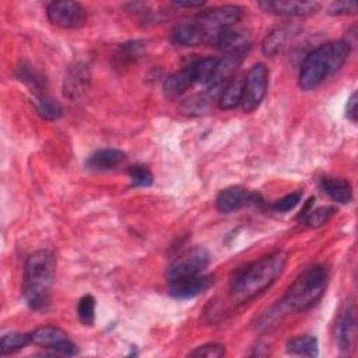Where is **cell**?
Listing matches in <instances>:
<instances>
[{"label":"cell","mask_w":358,"mask_h":358,"mask_svg":"<svg viewBox=\"0 0 358 358\" xmlns=\"http://www.w3.org/2000/svg\"><path fill=\"white\" fill-rule=\"evenodd\" d=\"M126 159V154L117 148H101L94 151L85 161V168L91 172H105L117 168Z\"/></svg>","instance_id":"obj_17"},{"label":"cell","mask_w":358,"mask_h":358,"mask_svg":"<svg viewBox=\"0 0 358 358\" xmlns=\"http://www.w3.org/2000/svg\"><path fill=\"white\" fill-rule=\"evenodd\" d=\"M285 264L287 255L278 250L241 268L231 281L228 292L231 302L243 303L262 294L282 274Z\"/></svg>","instance_id":"obj_1"},{"label":"cell","mask_w":358,"mask_h":358,"mask_svg":"<svg viewBox=\"0 0 358 358\" xmlns=\"http://www.w3.org/2000/svg\"><path fill=\"white\" fill-rule=\"evenodd\" d=\"M245 90V74H235L225 85L220 94L218 103L224 110H229L241 105Z\"/></svg>","instance_id":"obj_18"},{"label":"cell","mask_w":358,"mask_h":358,"mask_svg":"<svg viewBox=\"0 0 358 358\" xmlns=\"http://www.w3.org/2000/svg\"><path fill=\"white\" fill-rule=\"evenodd\" d=\"M173 6L176 7H186V8H197V7H201L204 6V1H182V0H178V1H172Z\"/></svg>","instance_id":"obj_32"},{"label":"cell","mask_w":358,"mask_h":358,"mask_svg":"<svg viewBox=\"0 0 358 358\" xmlns=\"http://www.w3.org/2000/svg\"><path fill=\"white\" fill-rule=\"evenodd\" d=\"M257 6L266 13L284 17H305L320 10V3L317 1L299 0H263Z\"/></svg>","instance_id":"obj_11"},{"label":"cell","mask_w":358,"mask_h":358,"mask_svg":"<svg viewBox=\"0 0 358 358\" xmlns=\"http://www.w3.org/2000/svg\"><path fill=\"white\" fill-rule=\"evenodd\" d=\"M56 275V257L50 250H35L25 262L22 295L31 309L39 310L49 303Z\"/></svg>","instance_id":"obj_3"},{"label":"cell","mask_w":358,"mask_h":358,"mask_svg":"<svg viewBox=\"0 0 358 358\" xmlns=\"http://www.w3.org/2000/svg\"><path fill=\"white\" fill-rule=\"evenodd\" d=\"M18 78L36 90L42 87V78L38 76V73L31 66L22 64L21 67H18Z\"/></svg>","instance_id":"obj_29"},{"label":"cell","mask_w":358,"mask_h":358,"mask_svg":"<svg viewBox=\"0 0 358 358\" xmlns=\"http://www.w3.org/2000/svg\"><path fill=\"white\" fill-rule=\"evenodd\" d=\"M31 343V333H7L0 340V352L1 355H7L24 348Z\"/></svg>","instance_id":"obj_24"},{"label":"cell","mask_w":358,"mask_h":358,"mask_svg":"<svg viewBox=\"0 0 358 358\" xmlns=\"http://www.w3.org/2000/svg\"><path fill=\"white\" fill-rule=\"evenodd\" d=\"M259 196L245 187L231 186L221 190L215 199L217 210L221 213H232L242 207L256 203Z\"/></svg>","instance_id":"obj_14"},{"label":"cell","mask_w":358,"mask_h":358,"mask_svg":"<svg viewBox=\"0 0 358 358\" xmlns=\"http://www.w3.org/2000/svg\"><path fill=\"white\" fill-rule=\"evenodd\" d=\"M288 39V29L285 27H277L273 31H270L263 42H262V50L263 53L268 56H274L282 50Z\"/></svg>","instance_id":"obj_21"},{"label":"cell","mask_w":358,"mask_h":358,"mask_svg":"<svg viewBox=\"0 0 358 358\" xmlns=\"http://www.w3.org/2000/svg\"><path fill=\"white\" fill-rule=\"evenodd\" d=\"M336 211L337 210L333 206H322V207L313 208L310 211H305L303 214H301V218L306 227L319 228V227L324 225L326 222H329L331 220V217L336 214Z\"/></svg>","instance_id":"obj_23"},{"label":"cell","mask_w":358,"mask_h":358,"mask_svg":"<svg viewBox=\"0 0 358 358\" xmlns=\"http://www.w3.org/2000/svg\"><path fill=\"white\" fill-rule=\"evenodd\" d=\"M48 20L60 28H80L87 21V11L83 4L70 0L52 1L46 8Z\"/></svg>","instance_id":"obj_7"},{"label":"cell","mask_w":358,"mask_h":358,"mask_svg":"<svg viewBox=\"0 0 358 358\" xmlns=\"http://www.w3.org/2000/svg\"><path fill=\"white\" fill-rule=\"evenodd\" d=\"M197 20L203 22L210 31L218 34L220 29L227 27H234L242 20V8L232 4H225L206 10L197 15Z\"/></svg>","instance_id":"obj_13"},{"label":"cell","mask_w":358,"mask_h":358,"mask_svg":"<svg viewBox=\"0 0 358 358\" xmlns=\"http://www.w3.org/2000/svg\"><path fill=\"white\" fill-rule=\"evenodd\" d=\"M268 87V69L263 63H256L245 76V90L241 106L243 112L256 110L263 102Z\"/></svg>","instance_id":"obj_6"},{"label":"cell","mask_w":358,"mask_h":358,"mask_svg":"<svg viewBox=\"0 0 358 358\" xmlns=\"http://www.w3.org/2000/svg\"><path fill=\"white\" fill-rule=\"evenodd\" d=\"M210 264V253L203 246H194L182 252L168 267L166 278L173 281L182 277L201 274Z\"/></svg>","instance_id":"obj_5"},{"label":"cell","mask_w":358,"mask_h":358,"mask_svg":"<svg viewBox=\"0 0 358 358\" xmlns=\"http://www.w3.org/2000/svg\"><path fill=\"white\" fill-rule=\"evenodd\" d=\"M196 83H197L196 69H194V63L192 62L190 64L185 66L183 69L175 71L173 74H171L165 78L164 87H162L164 94L169 98L179 96V95L185 94Z\"/></svg>","instance_id":"obj_15"},{"label":"cell","mask_w":358,"mask_h":358,"mask_svg":"<svg viewBox=\"0 0 358 358\" xmlns=\"http://www.w3.org/2000/svg\"><path fill=\"white\" fill-rule=\"evenodd\" d=\"M327 13L330 15H350L357 13L355 1H334L329 6Z\"/></svg>","instance_id":"obj_30"},{"label":"cell","mask_w":358,"mask_h":358,"mask_svg":"<svg viewBox=\"0 0 358 358\" xmlns=\"http://www.w3.org/2000/svg\"><path fill=\"white\" fill-rule=\"evenodd\" d=\"M190 357H207V358H220L225 355V347L218 343H208L200 347H196L189 352Z\"/></svg>","instance_id":"obj_28"},{"label":"cell","mask_w":358,"mask_h":358,"mask_svg":"<svg viewBox=\"0 0 358 358\" xmlns=\"http://www.w3.org/2000/svg\"><path fill=\"white\" fill-rule=\"evenodd\" d=\"M322 190L334 201L347 204L352 200L351 183L344 178H323L320 182Z\"/></svg>","instance_id":"obj_19"},{"label":"cell","mask_w":358,"mask_h":358,"mask_svg":"<svg viewBox=\"0 0 358 358\" xmlns=\"http://www.w3.org/2000/svg\"><path fill=\"white\" fill-rule=\"evenodd\" d=\"M287 351L292 355H301V357H317L319 347H317V338L310 334H302L296 336L287 343Z\"/></svg>","instance_id":"obj_20"},{"label":"cell","mask_w":358,"mask_h":358,"mask_svg":"<svg viewBox=\"0 0 358 358\" xmlns=\"http://www.w3.org/2000/svg\"><path fill=\"white\" fill-rule=\"evenodd\" d=\"M126 172L131 180V185L136 187H147V186H151L154 182V176L151 171L144 165L129 166Z\"/></svg>","instance_id":"obj_26"},{"label":"cell","mask_w":358,"mask_h":358,"mask_svg":"<svg viewBox=\"0 0 358 358\" xmlns=\"http://www.w3.org/2000/svg\"><path fill=\"white\" fill-rule=\"evenodd\" d=\"M213 277L208 274H197L169 281L168 292L175 299H192L204 294L213 285Z\"/></svg>","instance_id":"obj_12"},{"label":"cell","mask_w":358,"mask_h":358,"mask_svg":"<svg viewBox=\"0 0 358 358\" xmlns=\"http://www.w3.org/2000/svg\"><path fill=\"white\" fill-rule=\"evenodd\" d=\"M351 45L347 41L327 42L309 52L299 67L298 84L302 91L317 88L326 78L336 74L347 62Z\"/></svg>","instance_id":"obj_2"},{"label":"cell","mask_w":358,"mask_h":358,"mask_svg":"<svg viewBox=\"0 0 358 358\" xmlns=\"http://www.w3.org/2000/svg\"><path fill=\"white\" fill-rule=\"evenodd\" d=\"M95 298L90 294H85L80 298L77 303V316L80 322L85 326H91L95 320Z\"/></svg>","instance_id":"obj_25"},{"label":"cell","mask_w":358,"mask_h":358,"mask_svg":"<svg viewBox=\"0 0 358 358\" xmlns=\"http://www.w3.org/2000/svg\"><path fill=\"white\" fill-rule=\"evenodd\" d=\"M302 196H303V193H302L301 190H296V192H294V193H289V194H287V196H284V197L275 200V201L273 203L271 208H273L274 211H277V213H288V211L294 210V208L301 203Z\"/></svg>","instance_id":"obj_27"},{"label":"cell","mask_w":358,"mask_h":358,"mask_svg":"<svg viewBox=\"0 0 358 358\" xmlns=\"http://www.w3.org/2000/svg\"><path fill=\"white\" fill-rule=\"evenodd\" d=\"M31 343L60 355H76L78 350L67 333L56 326H41L31 333Z\"/></svg>","instance_id":"obj_8"},{"label":"cell","mask_w":358,"mask_h":358,"mask_svg":"<svg viewBox=\"0 0 358 358\" xmlns=\"http://www.w3.org/2000/svg\"><path fill=\"white\" fill-rule=\"evenodd\" d=\"M217 34L201 24L197 17L176 24L171 32V41L178 46H197L201 43H214Z\"/></svg>","instance_id":"obj_9"},{"label":"cell","mask_w":358,"mask_h":358,"mask_svg":"<svg viewBox=\"0 0 358 358\" xmlns=\"http://www.w3.org/2000/svg\"><path fill=\"white\" fill-rule=\"evenodd\" d=\"M345 116L351 122H357V92H352L345 106Z\"/></svg>","instance_id":"obj_31"},{"label":"cell","mask_w":358,"mask_h":358,"mask_svg":"<svg viewBox=\"0 0 358 358\" xmlns=\"http://www.w3.org/2000/svg\"><path fill=\"white\" fill-rule=\"evenodd\" d=\"M329 271L322 264L303 270L289 285L285 295L275 303L282 315L289 310H305L313 306L324 294Z\"/></svg>","instance_id":"obj_4"},{"label":"cell","mask_w":358,"mask_h":358,"mask_svg":"<svg viewBox=\"0 0 358 358\" xmlns=\"http://www.w3.org/2000/svg\"><path fill=\"white\" fill-rule=\"evenodd\" d=\"M34 105L38 115L45 120H57L63 115L62 105L48 95H43V94L35 95Z\"/></svg>","instance_id":"obj_22"},{"label":"cell","mask_w":358,"mask_h":358,"mask_svg":"<svg viewBox=\"0 0 358 358\" xmlns=\"http://www.w3.org/2000/svg\"><path fill=\"white\" fill-rule=\"evenodd\" d=\"M336 341L341 351H350L355 341V313L352 303H347L336 323Z\"/></svg>","instance_id":"obj_16"},{"label":"cell","mask_w":358,"mask_h":358,"mask_svg":"<svg viewBox=\"0 0 358 358\" xmlns=\"http://www.w3.org/2000/svg\"><path fill=\"white\" fill-rule=\"evenodd\" d=\"M217 49L224 52L225 55H242L245 56L252 45V35L249 31L242 28L227 27L220 29L217 34L214 43Z\"/></svg>","instance_id":"obj_10"}]
</instances>
